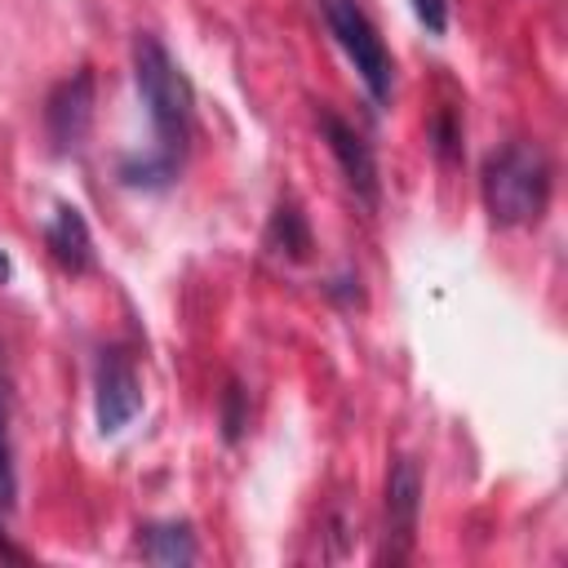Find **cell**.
Wrapping results in <instances>:
<instances>
[{
	"instance_id": "2e32d148",
	"label": "cell",
	"mask_w": 568,
	"mask_h": 568,
	"mask_svg": "<svg viewBox=\"0 0 568 568\" xmlns=\"http://www.w3.org/2000/svg\"><path fill=\"white\" fill-rule=\"evenodd\" d=\"M0 559H9V564H22V559H27V555H22V550H18V546H9V537H4V532H0Z\"/></svg>"
},
{
	"instance_id": "5bb4252c",
	"label": "cell",
	"mask_w": 568,
	"mask_h": 568,
	"mask_svg": "<svg viewBox=\"0 0 568 568\" xmlns=\"http://www.w3.org/2000/svg\"><path fill=\"white\" fill-rule=\"evenodd\" d=\"M240 426H244V417H240V386H231L226 390V439H235Z\"/></svg>"
},
{
	"instance_id": "9a60e30c",
	"label": "cell",
	"mask_w": 568,
	"mask_h": 568,
	"mask_svg": "<svg viewBox=\"0 0 568 568\" xmlns=\"http://www.w3.org/2000/svg\"><path fill=\"white\" fill-rule=\"evenodd\" d=\"M9 373H4V351H0V417H9Z\"/></svg>"
},
{
	"instance_id": "9c48e42d",
	"label": "cell",
	"mask_w": 568,
	"mask_h": 568,
	"mask_svg": "<svg viewBox=\"0 0 568 568\" xmlns=\"http://www.w3.org/2000/svg\"><path fill=\"white\" fill-rule=\"evenodd\" d=\"M142 559L146 564H164V568H178V564H191L195 559V537L186 524H151L142 532Z\"/></svg>"
},
{
	"instance_id": "7c38bea8",
	"label": "cell",
	"mask_w": 568,
	"mask_h": 568,
	"mask_svg": "<svg viewBox=\"0 0 568 568\" xmlns=\"http://www.w3.org/2000/svg\"><path fill=\"white\" fill-rule=\"evenodd\" d=\"M413 13H417V22L430 36H444L448 31V0H413Z\"/></svg>"
},
{
	"instance_id": "7a4b0ae2",
	"label": "cell",
	"mask_w": 568,
	"mask_h": 568,
	"mask_svg": "<svg viewBox=\"0 0 568 568\" xmlns=\"http://www.w3.org/2000/svg\"><path fill=\"white\" fill-rule=\"evenodd\" d=\"M550 160L532 142H506L484 160V209L497 226H528L546 213Z\"/></svg>"
},
{
	"instance_id": "4fadbf2b",
	"label": "cell",
	"mask_w": 568,
	"mask_h": 568,
	"mask_svg": "<svg viewBox=\"0 0 568 568\" xmlns=\"http://www.w3.org/2000/svg\"><path fill=\"white\" fill-rule=\"evenodd\" d=\"M430 133H435V151H439L444 160H453V155H457V142H462V129L453 124V115H448V111H439V115H435Z\"/></svg>"
},
{
	"instance_id": "8fae6325",
	"label": "cell",
	"mask_w": 568,
	"mask_h": 568,
	"mask_svg": "<svg viewBox=\"0 0 568 568\" xmlns=\"http://www.w3.org/2000/svg\"><path fill=\"white\" fill-rule=\"evenodd\" d=\"M18 501V470H13V444H9V417H0V510Z\"/></svg>"
},
{
	"instance_id": "ba28073f",
	"label": "cell",
	"mask_w": 568,
	"mask_h": 568,
	"mask_svg": "<svg viewBox=\"0 0 568 568\" xmlns=\"http://www.w3.org/2000/svg\"><path fill=\"white\" fill-rule=\"evenodd\" d=\"M417 510H422V470H417L413 457H395V466L386 475V519H390V532L404 546L413 541Z\"/></svg>"
},
{
	"instance_id": "6da1fadb",
	"label": "cell",
	"mask_w": 568,
	"mask_h": 568,
	"mask_svg": "<svg viewBox=\"0 0 568 568\" xmlns=\"http://www.w3.org/2000/svg\"><path fill=\"white\" fill-rule=\"evenodd\" d=\"M133 80H138V98H142V106L151 115V129H155L160 146H155L151 160L124 164V182H133V186H164V182L178 178V164L186 155L191 120H195V98H191L186 75L169 58V49L155 36H146V31L133 40Z\"/></svg>"
},
{
	"instance_id": "5b68a950",
	"label": "cell",
	"mask_w": 568,
	"mask_h": 568,
	"mask_svg": "<svg viewBox=\"0 0 568 568\" xmlns=\"http://www.w3.org/2000/svg\"><path fill=\"white\" fill-rule=\"evenodd\" d=\"M89 120H93V75L75 71L44 102V129H49L53 151H75L89 133Z\"/></svg>"
},
{
	"instance_id": "8992f818",
	"label": "cell",
	"mask_w": 568,
	"mask_h": 568,
	"mask_svg": "<svg viewBox=\"0 0 568 568\" xmlns=\"http://www.w3.org/2000/svg\"><path fill=\"white\" fill-rule=\"evenodd\" d=\"M320 133H324L333 160L342 164L346 186H351L364 204H377V160H373L368 142H364L346 120H337L333 111H320Z\"/></svg>"
},
{
	"instance_id": "277c9868",
	"label": "cell",
	"mask_w": 568,
	"mask_h": 568,
	"mask_svg": "<svg viewBox=\"0 0 568 568\" xmlns=\"http://www.w3.org/2000/svg\"><path fill=\"white\" fill-rule=\"evenodd\" d=\"M142 408V382L124 351H102L93 368V417L102 435H120Z\"/></svg>"
},
{
	"instance_id": "e0dca14e",
	"label": "cell",
	"mask_w": 568,
	"mask_h": 568,
	"mask_svg": "<svg viewBox=\"0 0 568 568\" xmlns=\"http://www.w3.org/2000/svg\"><path fill=\"white\" fill-rule=\"evenodd\" d=\"M9 271H13V266H9V253H0V284L9 280Z\"/></svg>"
},
{
	"instance_id": "30bf717a",
	"label": "cell",
	"mask_w": 568,
	"mask_h": 568,
	"mask_svg": "<svg viewBox=\"0 0 568 568\" xmlns=\"http://www.w3.org/2000/svg\"><path fill=\"white\" fill-rule=\"evenodd\" d=\"M266 240H271V248H275V253H288L293 262H302V257H306V248H311L306 217H302L293 204H280V209L271 213V231H266Z\"/></svg>"
},
{
	"instance_id": "3957f363",
	"label": "cell",
	"mask_w": 568,
	"mask_h": 568,
	"mask_svg": "<svg viewBox=\"0 0 568 568\" xmlns=\"http://www.w3.org/2000/svg\"><path fill=\"white\" fill-rule=\"evenodd\" d=\"M324 22H328V36L342 44V53L355 62L364 89L373 102H390V89H395V62H390V49L386 40L377 36L373 18L355 4V0H315Z\"/></svg>"
},
{
	"instance_id": "52a82bcc",
	"label": "cell",
	"mask_w": 568,
	"mask_h": 568,
	"mask_svg": "<svg viewBox=\"0 0 568 568\" xmlns=\"http://www.w3.org/2000/svg\"><path fill=\"white\" fill-rule=\"evenodd\" d=\"M44 244L62 271H89L93 266V235H89V222L75 204H58V213L44 231Z\"/></svg>"
}]
</instances>
